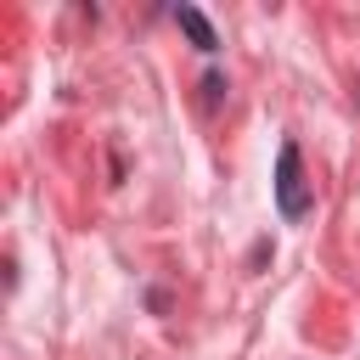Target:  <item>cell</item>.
<instances>
[{
    "label": "cell",
    "mask_w": 360,
    "mask_h": 360,
    "mask_svg": "<svg viewBox=\"0 0 360 360\" xmlns=\"http://www.w3.org/2000/svg\"><path fill=\"white\" fill-rule=\"evenodd\" d=\"M276 208H281V219H304V214L315 208V191H309V180H304V152H298V141H281V152H276Z\"/></svg>",
    "instance_id": "obj_1"
},
{
    "label": "cell",
    "mask_w": 360,
    "mask_h": 360,
    "mask_svg": "<svg viewBox=\"0 0 360 360\" xmlns=\"http://www.w3.org/2000/svg\"><path fill=\"white\" fill-rule=\"evenodd\" d=\"M174 22H180V34H186L202 56H214V51H219V34H214V22H208L197 6H174Z\"/></svg>",
    "instance_id": "obj_2"
}]
</instances>
